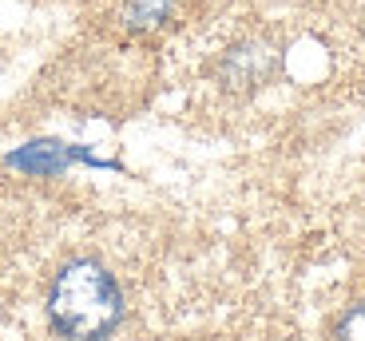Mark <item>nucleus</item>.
<instances>
[{"instance_id":"1","label":"nucleus","mask_w":365,"mask_h":341,"mask_svg":"<svg viewBox=\"0 0 365 341\" xmlns=\"http://www.w3.org/2000/svg\"><path fill=\"white\" fill-rule=\"evenodd\" d=\"M48 318L72 341H103L123 318L115 278L91 258H76L48 290Z\"/></svg>"},{"instance_id":"2","label":"nucleus","mask_w":365,"mask_h":341,"mask_svg":"<svg viewBox=\"0 0 365 341\" xmlns=\"http://www.w3.org/2000/svg\"><path fill=\"white\" fill-rule=\"evenodd\" d=\"M72 163L115 167V163L96 159L91 151H83V147H64V143H52V139H44V143H28V147H20V151H12V155H9V167L28 171V175H60V171H68Z\"/></svg>"},{"instance_id":"3","label":"nucleus","mask_w":365,"mask_h":341,"mask_svg":"<svg viewBox=\"0 0 365 341\" xmlns=\"http://www.w3.org/2000/svg\"><path fill=\"white\" fill-rule=\"evenodd\" d=\"M167 9H171V0H131L128 20L139 28H147V24H159V20L167 16Z\"/></svg>"},{"instance_id":"4","label":"nucleus","mask_w":365,"mask_h":341,"mask_svg":"<svg viewBox=\"0 0 365 341\" xmlns=\"http://www.w3.org/2000/svg\"><path fill=\"white\" fill-rule=\"evenodd\" d=\"M338 341H365V305L349 310L338 325Z\"/></svg>"}]
</instances>
